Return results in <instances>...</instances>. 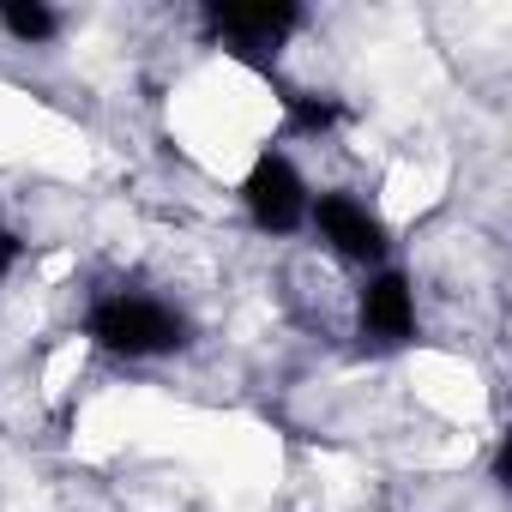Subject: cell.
Masks as SVG:
<instances>
[{
  "instance_id": "1",
  "label": "cell",
  "mask_w": 512,
  "mask_h": 512,
  "mask_svg": "<svg viewBox=\"0 0 512 512\" xmlns=\"http://www.w3.org/2000/svg\"><path fill=\"white\" fill-rule=\"evenodd\" d=\"M91 332L121 350V356H157V350H175L181 344V320L157 302H139V296H121V302H103L91 314Z\"/></svg>"
},
{
  "instance_id": "2",
  "label": "cell",
  "mask_w": 512,
  "mask_h": 512,
  "mask_svg": "<svg viewBox=\"0 0 512 512\" xmlns=\"http://www.w3.org/2000/svg\"><path fill=\"white\" fill-rule=\"evenodd\" d=\"M247 211L260 229H296L308 217V193H302V175L284 163V157H260L247 175Z\"/></svg>"
},
{
  "instance_id": "3",
  "label": "cell",
  "mask_w": 512,
  "mask_h": 512,
  "mask_svg": "<svg viewBox=\"0 0 512 512\" xmlns=\"http://www.w3.org/2000/svg\"><path fill=\"white\" fill-rule=\"evenodd\" d=\"M314 223L326 229V241L338 247V253H350V260H380L386 253V229H380V217H368L356 199H320L314 205Z\"/></svg>"
},
{
  "instance_id": "4",
  "label": "cell",
  "mask_w": 512,
  "mask_h": 512,
  "mask_svg": "<svg viewBox=\"0 0 512 512\" xmlns=\"http://www.w3.org/2000/svg\"><path fill=\"white\" fill-rule=\"evenodd\" d=\"M211 31L241 49H278L296 31V7H211Z\"/></svg>"
},
{
  "instance_id": "5",
  "label": "cell",
  "mask_w": 512,
  "mask_h": 512,
  "mask_svg": "<svg viewBox=\"0 0 512 512\" xmlns=\"http://www.w3.org/2000/svg\"><path fill=\"white\" fill-rule=\"evenodd\" d=\"M362 320H368V332H374V338H386V344L410 338V332H416V302H410V284H404L398 272L374 278V284H368V296H362Z\"/></svg>"
},
{
  "instance_id": "6",
  "label": "cell",
  "mask_w": 512,
  "mask_h": 512,
  "mask_svg": "<svg viewBox=\"0 0 512 512\" xmlns=\"http://www.w3.org/2000/svg\"><path fill=\"white\" fill-rule=\"evenodd\" d=\"M0 19H7V31L13 37H25V43H43V37H55V13L49 7H25V0H7V7H0Z\"/></svg>"
},
{
  "instance_id": "7",
  "label": "cell",
  "mask_w": 512,
  "mask_h": 512,
  "mask_svg": "<svg viewBox=\"0 0 512 512\" xmlns=\"http://www.w3.org/2000/svg\"><path fill=\"white\" fill-rule=\"evenodd\" d=\"M290 121L308 127V133H320V127L338 121V109H332V103H308V97H296V103H290Z\"/></svg>"
},
{
  "instance_id": "8",
  "label": "cell",
  "mask_w": 512,
  "mask_h": 512,
  "mask_svg": "<svg viewBox=\"0 0 512 512\" xmlns=\"http://www.w3.org/2000/svg\"><path fill=\"white\" fill-rule=\"evenodd\" d=\"M13 260H19V241L0 229V278H7V266H13Z\"/></svg>"
}]
</instances>
